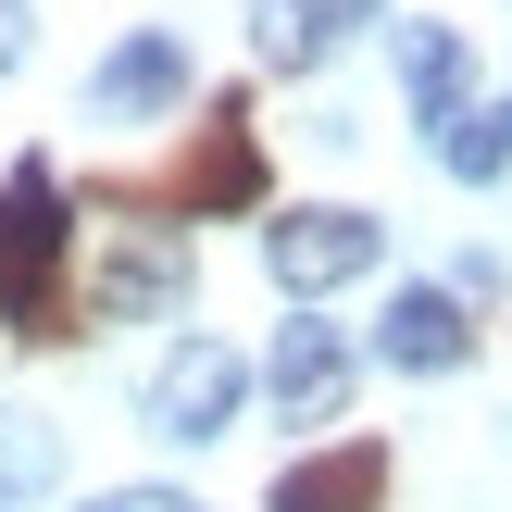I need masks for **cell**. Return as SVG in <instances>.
Instances as JSON below:
<instances>
[{"mask_svg":"<svg viewBox=\"0 0 512 512\" xmlns=\"http://www.w3.org/2000/svg\"><path fill=\"white\" fill-rule=\"evenodd\" d=\"M263 188H275V163H263V125H250V88H225V100H200L188 150L100 175L88 200H113V213H150V225H225V213H263Z\"/></svg>","mask_w":512,"mask_h":512,"instance_id":"6da1fadb","label":"cell"},{"mask_svg":"<svg viewBox=\"0 0 512 512\" xmlns=\"http://www.w3.org/2000/svg\"><path fill=\"white\" fill-rule=\"evenodd\" d=\"M0 325L25 350L88 338V288H75V188L50 163L0 175Z\"/></svg>","mask_w":512,"mask_h":512,"instance_id":"7a4b0ae2","label":"cell"},{"mask_svg":"<svg viewBox=\"0 0 512 512\" xmlns=\"http://www.w3.org/2000/svg\"><path fill=\"white\" fill-rule=\"evenodd\" d=\"M375 250H388V225H375V213H338V200H300V213L263 225V275L288 300H325V288H350V275H375Z\"/></svg>","mask_w":512,"mask_h":512,"instance_id":"3957f363","label":"cell"},{"mask_svg":"<svg viewBox=\"0 0 512 512\" xmlns=\"http://www.w3.org/2000/svg\"><path fill=\"white\" fill-rule=\"evenodd\" d=\"M238 388H250V363L225 338H175L163 363H150V425H163V438H213V425L238 413Z\"/></svg>","mask_w":512,"mask_h":512,"instance_id":"277c9868","label":"cell"},{"mask_svg":"<svg viewBox=\"0 0 512 512\" xmlns=\"http://www.w3.org/2000/svg\"><path fill=\"white\" fill-rule=\"evenodd\" d=\"M275 512H388V438L300 450V463L275 475Z\"/></svg>","mask_w":512,"mask_h":512,"instance_id":"5b68a950","label":"cell"},{"mask_svg":"<svg viewBox=\"0 0 512 512\" xmlns=\"http://www.w3.org/2000/svg\"><path fill=\"white\" fill-rule=\"evenodd\" d=\"M375 0H250V63L263 75H313L338 50V25H363Z\"/></svg>","mask_w":512,"mask_h":512,"instance_id":"8992f818","label":"cell"},{"mask_svg":"<svg viewBox=\"0 0 512 512\" xmlns=\"http://www.w3.org/2000/svg\"><path fill=\"white\" fill-rule=\"evenodd\" d=\"M338 400H350V338L338 325H288L275 338V413L288 425H338Z\"/></svg>","mask_w":512,"mask_h":512,"instance_id":"52a82bcc","label":"cell"},{"mask_svg":"<svg viewBox=\"0 0 512 512\" xmlns=\"http://www.w3.org/2000/svg\"><path fill=\"white\" fill-rule=\"evenodd\" d=\"M463 350H475V325H463V300H450V288H400V300H388V363L450 375Z\"/></svg>","mask_w":512,"mask_h":512,"instance_id":"ba28073f","label":"cell"},{"mask_svg":"<svg viewBox=\"0 0 512 512\" xmlns=\"http://www.w3.org/2000/svg\"><path fill=\"white\" fill-rule=\"evenodd\" d=\"M400 75H413V113L438 125V138L475 113V100H463V88H475V63H463V38H450V25H400Z\"/></svg>","mask_w":512,"mask_h":512,"instance_id":"9c48e42d","label":"cell"},{"mask_svg":"<svg viewBox=\"0 0 512 512\" xmlns=\"http://www.w3.org/2000/svg\"><path fill=\"white\" fill-rule=\"evenodd\" d=\"M175 75H188V63H175V38H125L113 63H100V100H163Z\"/></svg>","mask_w":512,"mask_h":512,"instance_id":"30bf717a","label":"cell"},{"mask_svg":"<svg viewBox=\"0 0 512 512\" xmlns=\"http://www.w3.org/2000/svg\"><path fill=\"white\" fill-rule=\"evenodd\" d=\"M88 512H188L175 488H113V500H88Z\"/></svg>","mask_w":512,"mask_h":512,"instance_id":"8fae6325","label":"cell"},{"mask_svg":"<svg viewBox=\"0 0 512 512\" xmlns=\"http://www.w3.org/2000/svg\"><path fill=\"white\" fill-rule=\"evenodd\" d=\"M25 63V0H0V75Z\"/></svg>","mask_w":512,"mask_h":512,"instance_id":"7c38bea8","label":"cell"}]
</instances>
